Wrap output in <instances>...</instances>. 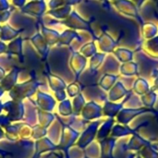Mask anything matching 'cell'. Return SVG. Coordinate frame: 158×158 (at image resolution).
I'll list each match as a JSON object with an SVG mask.
<instances>
[{"label": "cell", "mask_w": 158, "mask_h": 158, "mask_svg": "<svg viewBox=\"0 0 158 158\" xmlns=\"http://www.w3.org/2000/svg\"><path fill=\"white\" fill-rule=\"evenodd\" d=\"M5 138V131H3V129L0 127V141L2 140V139H4Z\"/></svg>", "instance_id": "30bf717a"}, {"label": "cell", "mask_w": 158, "mask_h": 158, "mask_svg": "<svg viewBox=\"0 0 158 158\" xmlns=\"http://www.w3.org/2000/svg\"><path fill=\"white\" fill-rule=\"evenodd\" d=\"M115 5L118 6V9H120L122 12L126 13V14H130V15H137L136 12V8L134 6V5H132L131 2L127 1V0H118L115 3Z\"/></svg>", "instance_id": "3957f363"}, {"label": "cell", "mask_w": 158, "mask_h": 158, "mask_svg": "<svg viewBox=\"0 0 158 158\" xmlns=\"http://www.w3.org/2000/svg\"><path fill=\"white\" fill-rule=\"evenodd\" d=\"M156 32H157V28L154 24L150 23V24H145L144 25L143 33L146 36V38H153L156 35Z\"/></svg>", "instance_id": "8992f818"}, {"label": "cell", "mask_w": 158, "mask_h": 158, "mask_svg": "<svg viewBox=\"0 0 158 158\" xmlns=\"http://www.w3.org/2000/svg\"><path fill=\"white\" fill-rule=\"evenodd\" d=\"M29 144L31 143L25 139L9 140L5 137L0 141V152L4 158H25V151Z\"/></svg>", "instance_id": "6da1fadb"}, {"label": "cell", "mask_w": 158, "mask_h": 158, "mask_svg": "<svg viewBox=\"0 0 158 158\" xmlns=\"http://www.w3.org/2000/svg\"><path fill=\"white\" fill-rule=\"evenodd\" d=\"M4 110L12 122H18L22 119L24 109L21 103L7 102L4 105Z\"/></svg>", "instance_id": "7a4b0ae2"}, {"label": "cell", "mask_w": 158, "mask_h": 158, "mask_svg": "<svg viewBox=\"0 0 158 158\" xmlns=\"http://www.w3.org/2000/svg\"><path fill=\"white\" fill-rule=\"evenodd\" d=\"M116 55L118 56V58L120 60V61H123V62H128L131 59L132 57V53L127 49H118L117 52H116Z\"/></svg>", "instance_id": "5b68a950"}, {"label": "cell", "mask_w": 158, "mask_h": 158, "mask_svg": "<svg viewBox=\"0 0 158 158\" xmlns=\"http://www.w3.org/2000/svg\"><path fill=\"white\" fill-rule=\"evenodd\" d=\"M11 120L8 118L7 115H0V127L1 128H6L11 124Z\"/></svg>", "instance_id": "9c48e42d"}, {"label": "cell", "mask_w": 158, "mask_h": 158, "mask_svg": "<svg viewBox=\"0 0 158 158\" xmlns=\"http://www.w3.org/2000/svg\"><path fill=\"white\" fill-rule=\"evenodd\" d=\"M81 51V54H83L85 56H91L93 55H95L96 47L93 43H91V44H87L86 45H84Z\"/></svg>", "instance_id": "52a82bcc"}, {"label": "cell", "mask_w": 158, "mask_h": 158, "mask_svg": "<svg viewBox=\"0 0 158 158\" xmlns=\"http://www.w3.org/2000/svg\"><path fill=\"white\" fill-rule=\"evenodd\" d=\"M31 135V131L30 128L24 124H21L20 130H19V138L20 139H26L29 138V136Z\"/></svg>", "instance_id": "ba28073f"}, {"label": "cell", "mask_w": 158, "mask_h": 158, "mask_svg": "<svg viewBox=\"0 0 158 158\" xmlns=\"http://www.w3.org/2000/svg\"><path fill=\"white\" fill-rule=\"evenodd\" d=\"M0 158H4V156H3L2 152H0Z\"/></svg>", "instance_id": "7c38bea8"}, {"label": "cell", "mask_w": 158, "mask_h": 158, "mask_svg": "<svg viewBox=\"0 0 158 158\" xmlns=\"http://www.w3.org/2000/svg\"><path fill=\"white\" fill-rule=\"evenodd\" d=\"M135 1H138V0H135Z\"/></svg>", "instance_id": "4fadbf2b"}, {"label": "cell", "mask_w": 158, "mask_h": 158, "mask_svg": "<svg viewBox=\"0 0 158 158\" xmlns=\"http://www.w3.org/2000/svg\"><path fill=\"white\" fill-rule=\"evenodd\" d=\"M4 109V106L2 105V103L0 102V115H1V112H2V110Z\"/></svg>", "instance_id": "8fae6325"}, {"label": "cell", "mask_w": 158, "mask_h": 158, "mask_svg": "<svg viewBox=\"0 0 158 158\" xmlns=\"http://www.w3.org/2000/svg\"><path fill=\"white\" fill-rule=\"evenodd\" d=\"M21 124H10L5 129V137L9 140H18Z\"/></svg>", "instance_id": "277c9868"}]
</instances>
